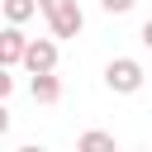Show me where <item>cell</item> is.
Listing matches in <instances>:
<instances>
[{
	"instance_id": "1",
	"label": "cell",
	"mask_w": 152,
	"mask_h": 152,
	"mask_svg": "<svg viewBox=\"0 0 152 152\" xmlns=\"http://www.w3.org/2000/svg\"><path fill=\"white\" fill-rule=\"evenodd\" d=\"M38 14L48 19L52 38H76L86 28V14H81V0H38Z\"/></svg>"
},
{
	"instance_id": "9",
	"label": "cell",
	"mask_w": 152,
	"mask_h": 152,
	"mask_svg": "<svg viewBox=\"0 0 152 152\" xmlns=\"http://www.w3.org/2000/svg\"><path fill=\"white\" fill-rule=\"evenodd\" d=\"M10 90H14V76H10V71H5V66H0V100H5V95H10Z\"/></svg>"
},
{
	"instance_id": "12",
	"label": "cell",
	"mask_w": 152,
	"mask_h": 152,
	"mask_svg": "<svg viewBox=\"0 0 152 152\" xmlns=\"http://www.w3.org/2000/svg\"><path fill=\"white\" fill-rule=\"evenodd\" d=\"M19 152H48V147H38V142H24V147H19Z\"/></svg>"
},
{
	"instance_id": "5",
	"label": "cell",
	"mask_w": 152,
	"mask_h": 152,
	"mask_svg": "<svg viewBox=\"0 0 152 152\" xmlns=\"http://www.w3.org/2000/svg\"><path fill=\"white\" fill-rule=\"evenodd\" d=\"M28 90H33V100H38V104H57V100H62V81H57V71L33 76V81H28Z\"/></svg>"
},
{
	"instance_id": "7",
	"label": "cell",
	"mask_w": 152,
	"mask_h": 152,
	"mask_svg": "<svg viewBox=\"0 0 152 152\" xmlns=\"http://www.w3.org/2000/svg\"><path fill=\"white\" fill-rule=\"evenodd\" d=\"M76 152H119V147H114V138H109L104 128H90V133H81Z\"/></svg>"
},
{
	"instance_id": "2",
	"label": "cell",
	"mask_w": 152,
	"mask_h": 152,
	"mask_svg": "<svg viewBox=\"0 0 152 152\" xmlns=\"http://www.w3.org/2000/svg\"><path fill=\"white\" fill-rule=\"evenodd\" d=\"M104 86H109L114 95H133V90H142V62H133V57H114V62L104 66Z\"/></svg>"
},
{
	"instance_id": "3",
	"label": "cell",
	"mask_w": 152,
	"mask_h": 152,
	"mask_svg": "<svg viewBox=\"0 0 152 152\" xmlns=\"http://www.w3.org/2000/svg\"><path fill=\"white\" fill-rule=\"evenodd\" d=\"M19 66H28V76H48V71H57V38H28Z\"/></svg>"
},
{
	"instance_id": "8",
	"label": "cell",
	"mask_w": 152,
	"mask_h": 152,
	"mask_svg": "<svg viewBox=\"0 0 152 152\" xmlns=\"http://www.w3.org/2000/svg\"><path fill=\"white\" fill-rule=\"evenodd\" d=\"M100 5H104V14H128L133 10V0H100Z\"/></svg>"
},
{
	"instance_id": "4",
	"label": "cell",
	"mask_w": 152,
	"mask_h": 152,
	"mask_svg": "<svg viewBox=\"0 0 152 152\" xmlns=\"http://www.w3.org/2000/svg\"><path fill=\"white\" fill-rule=\"evenodd\" d=\"M24 48H28V38H24V28H0V66L10 71V66H19L24 62Z\"/></svg>"
},
{
	"instance_id": "10",
	"label": "cell",
	"mask_w": 152,
	"mask_h": 152,
	"mask_svg": "<svg viewBox=\"0 0 152 152\" xmlns=\"http://www.w3.org/2000/svg\"><path fill=\"white\" fill-rule=\"evenodd\" d=\"M10 133V109H5V100H0V138Z\"/></svg>"
},
{
	"instance_id": "11",
	"label": "cell",
	"mask_w": 152,
	"mask_h": 152,
	"mask_svg": "<svg viewBox=\"0 0 152 152\" xmlns=\"http://www.w3.org/2000/svg\"><path fill=\"white\" fill-rule=\"evenodd\" d=\"M142 43H147V48H152V19H147V24H142Z\"/></svg>"
},
{
	"instance_id": "6",
	"label": "cell",
	"mask_w": 152,
	"mask_h": 152,
	"mask_svg": "<svg viewBox=\"0 0 152 152\" xmlns=\"http://www.w3.org/2000/svg\"><path fill=\"white\" fill-rule=\"evenodd\" d=\"M0 10H5V19L19 28V24H28V19L38 14V0H0Z\"/></svg>"
}]
</instances>
